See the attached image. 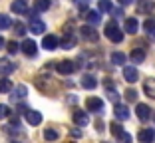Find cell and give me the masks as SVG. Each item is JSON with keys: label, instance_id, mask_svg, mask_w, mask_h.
<instances>
[{"label": "cell", "instance_id": "obj_40", "mask_svg": "<svg viewBox=\"0 0 155 143\" xmlns=\"http://www.w3.org/2000/svg\"><path fill=\"white\" fill-rule=\"evenodd\" d=\"M72 135H74V137H82V131H80V129H78V131H72Z\"/></svg>", "mask_w": 155, "mask_h": 143}, {"label": "cell", "instance_id": "obj_31", "mask_svg": "<svg viewBox=\"0 0 155 143\" xmlns=\"http://www.w3.org/2000/svg\"><path fill=\"white\" fill-rule=\"evenodd\" d=\"M110 129H111V133H114L115 137H119V135L123 133V129H121V125H119V123H111V125H110Z\"/></svg>", "mask_w": 155, "mask_h": 143}, {"label": "cell", "instance_id": "obj_12", "mask_svg": "<svg viewBox=\"0 0 155 143\" xmlns=\"http://www.w3.org/2000/svg\"><path fill=\"white\" fill-rule=\"evenodd\" d=\"M26 121L30 125H40L42 123V113L40 111H34V109H28L26 111Z\"/></svg>", "mask_w": 155, "mask_h": 143}, {"label": "cell", "instance_id": "obj_7", "mask_svg": "<svg viewBox=\"0 0 155 143\" xmlns=\"http://www.w3.org/2000/svg\"><path fill=\"white\" fill-rule=\"evenodd\" d=\"M42 46L46 48V50H56V48L60 46V40L56 36H52V34H48V36H44V40H42Z\"/></svg>", "mask_w": 155, "mask_h": 143}, {"label": "cell", "instance_id": "obj_13", "mask_svg": "<svg viewBox=\"0 0 155 143\" xmlns=\"http://www.w3.org/2000/svg\"><path fill=\"white\" fill-rule=\"evenodd\" d=\"M143 92H145L147 97L155 99V80L153 78H147L145 82H143Z\"/></svg>", "mask_w": 155, "mask_h": 143}, {"label": "cell", "instance_id": "obj_14", "mask_svg": "<svg viewBox=\"0 0 155 143\" xmlns=\"http://www.w3.org/2000/svg\"><path fill=\"white\" fill-rule=\"evenodd\" d=\"M137 117L141 121H147L151 117V109H149V106H145V103H137Z\"/></svg>", "mask_w": 155, "mask_h": 143}, {"label": "cell", "instance_id": "obj_29", "mask_svg": "<svg viewBox=\"0 0 155 143\" xmlns=\"http://www.w3.org/2000/svg\"><path fill=\"white\" fill-rule=\"evenodd\" d=\"M14 34H16V36H24V34H26V26L20 24V22H16L14 24Z\"/></svg>", "mask_w": 155, "mask_h": 143}, {"label": "cell", "instance_id": "obj_16", "mask_svg": "<svg viewBox=\"0 0 155 143\" xmlns=\"http://www.w3.org/2000/svg\"><path fill=\"white\" fill-rule=\"evenodd\" d=\"M12 72H14V64L8 58H2V60H0V74L8 76V74H12Z\"/></svg>", "mask_w": 155, "mask_h": 143}, {"label": "cell", "instance_id": "obj_33", "mask_svg": "<svg viewBox=\"0 0 155 143\" xmlns=\"http://www.w3.org/2000/svg\"><path fill=\"white\" fill-rule=\"evenodd\" d=\"M107 97H110V99H111L114 103H117V102H119V93L115 92V89H111V92L107 89Z\"/></svg>", "mask_w": 155, "mask_h": 143}, {"label": "cell", "instance_id": "obj_38", "mask_svg": "<svg viewBox=\"0 0 155 143\" xmlns=\"http://www.w3.org/2000/svg\"><path fill=\"white\" fill-rule=\"evenodd\" d=\"M125 96H127V99H129V102H135V97H137V93L133 92V89H129V92L125 93Z\"/></svg>", "mask_w": 155, "mask_h": 143}, {"label": "cell", "instance_id": "obj_4", "mask_svg": "<svg viewBox=\"0 0 155 143\" xmlns=\"http://www.w3.org/2000/svg\"><path fill=\"white\" fill-rule=\"evenodd\" d=\"M74 123H76L78 127H86V125L90 123V117H87L86 111L76 109V111H74Z\"/></svg>", "mask_w": 155, "mask_h": 143}, {"label": "cell", "instance_id": "obj_19", "mask_svg": "<svg viewBox=\"0 0 155 143\" xmlns=\"http://www.w3.org/2000/svg\"><path fill=\"white\" fill-rule=\"evenodd\" d=\"M82 86H84L86 89H94V88L97 86V82H96V78H94V76L87 74V76H84V78H82Z\"/></svg>", "mask_w": 155, "mask_h": 143}, {"label": "cell", "instance_id": "obj_8", "mask_svg": "<svg viewBox=\"0 0 155 143\" xmlns=\"http://www.w3.org/2000/svg\"><path fill=\"white\" fill-rule=\"evenodd\" d=\"M86 107L90 111H101L104 109V102H101L100 97H87L86 99Z\"/></svg>", "mask_w": 155, "mask_h": 143}, {"label": "cell", "instance_id": "obj_2", "mask_svg": "<svg viewBox=\"0 0 155 143\" xmlns=\"http://www.w3.org/2000/svg\"><path fill=\"white\" fill-rule=\"evenodd\" d=\"M56 70H58L60 74L70 76V74H74L76 64H74V62H70V60H62V62H58V64H56Z\"/></svg>", "mask_w": 155, "mask_h": 143}, {"label": "cell", "instance_id": "obj_22", "mask_svg": "<svg viewBox=\"0 0 155 143\" xmlns=\"http://www.w3.org/2000/svg\"><path fill=\"white\" fill-rule=\"evenodd\" d=\"M26 93H28L26 86H18V88L12 92V99H22V97H26Z\"/></svg>", "mask_w": 155, "mask_h": 143}, {"label": "cell", "instance_id": "obj_35", "mask_svg": "<svg viewBox=\"0 0 155 143\" xmlns=\"http://www.w3.org/2000/svg\"><path fill=\"white\" fill-rule=\"evenodd\" d=\"M20 50V46H18V44H16V42H8V52H10V54H16V52H18Z\"/></svg>", "mask_w": 155, "mask_h": 143}, {"label": "cell", "instance_id": "obj_23", "mask_svg": "<svg viewBox=\"0 0 155 143\" xmlns=\"http://www.w3.org/2000/svg\"><path fill=\"white\" fill-rule=\"evenodd\" d=\"M48 8H50V0H36L34 2V10H38V12H46Z\"/></svg>", "mask_w": 155, "mask_h": 143}, {"label": "cell", "instance_id": "obj_21", "mask_svg": "<svg viewBox=\"0 0 155 143\" xmlns=\"http://www.w3.org/2000/svg\"><path fill=\"white\" fill-rule=\"evenodd\" d=\"M125 60H127V58H125V54H121V52H114V54H111V64H115V66H123Z\"/></svg>", "mask_w": 155, "mask_h": 143}, {"label": "cell", "instance_id": "obj_42", "mask_svg": "<svg viewBox=\"0 0 155 143\" xmlns=\"http://www.w3.org/2000/svg\"><path fill=\"white\" fill-rule=\"evenodd\" d=\"M12 143H18V141H12Z\"/></svg>", "mask_w": 155, "mask_h": 143}, {"label": "cell", "instance_id": "obj_34", "mask_svg": "<svg viewBox=\"0 0 155 143\" xmlns=\"http://www.w3.org/2000/svg\"><path fill=\"white\" fill-rule=\"evenodd\" d=\"M8 113H10V107H8V106H4V103H0V119H4Z\"/></svg>", "mask_w": 155, "mask_h": 143}, {"label": "cell", "instance_id": "obj_1", "mask_svg": "<svg viewBox=\"0 0 155 143\" xmlns=\"http://www.w3.org/2000/svg\"><path fill=\"white\" fill-rule=\"evenodd\" d=\"M105 38L111 42H115V44H119V42L123 40V32L117 28V24H115V20H111L107 26H105Z\"/></svg>", "mask_w": 155, "mask_h": 143}, {"label": "cell", "instance_id": "obj_25", "mask_svg": "<svg viewBox=\"0 0 155 143\" xmlns=\"http://www.w3.org/2000/svg\"><path fill=\"white\" fill-rule=\"evenodd\" d=\"M10 89H12V82L6 80V78H2V80H0V92L6 93V92H10Z\"/></svg>", "mask_w": 155, "mask_h": 143}, {"label": "cell", "instance_id": "obj_37", "mask_svg": "<svg viewBox=\"0 0 155 143\" xmlns=\"http://www.w3.org/2000/svg\"><path fill=\"white\" fill-rule=\"evenodd\" d=\"M76 6L80 10H86L87 8V0H76Z\"/></svg>", "mask_w": 155, "mask_h": 143}, {"label": "cell", "instance_id": "obj_39", "mask_svg": "<svg viewBox=\"0 0 155 143\" xmlns=\"http://www.w3.org/2000/svg\"><path fill=\"white\" fill-rule=\"evenodd\" d=\"M131 2H133V0H119V4H121V6H129Z\"/></svg>", "mask_w": 155, "mask_h": 143}, {"label": "cell", "instance_id": "obj_6", "mask_svg": "<svg viewBox=\"0 0 155 143\" xmlns=\"http://www.w3.org/2000/svg\"><path fill=\"white\" fill-rule=\"evenodd\" d=\"M22 52H24L26 56H30V58H34V56L38 54L36 42H32V40H24V42H22Z\"/></svg>", "mask_w": 155, "mask_h": 143}, {"label": "cell", "instance_id": "obj_15", "mask_svg": "<svg viewBox=\"0 0 155 143\" xmlns=\"http://www.w3.org/2000/svg\"><path fill=\"white\" fill-rule=\"evenodd\" d=\"M30 32H32V34H44L46 32V24L40 22L38 18L30 20Z\"/></svg>", "mask_w": 155, "mask_h": 143}, {"label": "cell", "instance_id": "obj_18", "mask_svg": "<svg viewBox=\"0 0 155 143\" xmlns=\"http://www.w3.org/2000/svg\"><path fill=\"white\" fill-rule=\"evenodd\" d=\"M143 60H145V52H143L141 48H135V50L131 52V62L133 64H141Z\"/></svg>", "mask_w": 155, "mask_h": 143}, {"label": "cell", "instance_id": "obj_30", "mask_svg": "<svg viewBox=\"0 0 155 143\" xmlns=\"http://www.w3.org/2000/svg\"><path fill=\"white\" fill-rule=\"evenodd\" d=\"M153 8H155L153 2H141V4H139V12H151Z\"/></svg>", "mask_w": 155, "mask_h": 143}, {"label": "cell", "instance_id": "obj_20", "mask_svg": "<svg viewBox=\"0 0 155 143\" xmlns=\"http://www.w3.org/2000/svg\"><path fill=\"white\" fill-rule=\"evenodd\" d=\"M86 20L90 22V26H97V24L101 22V16H100V12H87Z\"/></svg>", "mask_w": 155, "mask_h": 143}, {"label": "cell", "instance_id": "obj_24", "mask_svg": "<svg viewBox=\"0 0 155 143\" xmlns=\"http://www.w3.org/2000/svg\"><path fill=\"white\" fill-rule=\"evenodd\" d=\"M12 26V20H10V16H6V14H0V30H6V28Z\"/></svg>", "mask_w": 155, "mask_h": 143}, {"label": "cell", "instance_id": "obj_26", "mask_svg": "<svg viewBox=\"0 0 155 143\" xmlns=\"http://www.w3.org/2000/svg\"><path fill=\"white\" fill-rule=\"evenodd\" d=\"M143 28H145V32H149L151 36L155 38V20H145V22H143Z\"/></svg>", "mask_w": 155, "mask_h": 143}, {"label": "cell", "instance_id": "obj_11", "mask_svg": "<svg viewBox=\"0 0 155 143\" xmlns=\"http://www.w3.org/2000/svg\"><path fill=\"white\" fill-rule=\"evenodd\" d=\"M14 14H26L28 12V2L26 0H14L12 4H10Z\"/></svg>", "mask_w": 155, "mask_h": 143}, {"label": "cell", "instance_id": "obj_3", "mask_svg": "<svg viewBox=\"0 0 155 143\" xmlns=\"http://www.w3.org/2000/svg\"><path fill=\"white\" fill-rule=\"evenodd\" d=\"M80 36H82L84 40H87V42H96L97 40V32H96L94 26H82L80 28Z\"/></svg>", "mask_w": 155, "mask_h": 143}, {"label": "cell", "instance_id": "obj_10", "mask_svg": "<svg viewBox=\"0 0 155 143\" xmlns=\"http://www.w3.org/2000/svg\"><path fill=\"white\" fill-rule=\"evenodd\" d=\"M114 113H115V117H117L119 121H125V119H129V109H127V106L115 103V109H114Z\"/></svg>", "mask_w": 155, "mask_h": 143}, {"label": "cell", "instance_id": "obj_28", "mask_svg": "<svg viewBox=\"0 0 155 143\" xmlns=\"http://www.w3.org/2000/svg\"><path fill=\"white\" fill-rule=\"evenodd\" d=\"M97 6H100V12H110L111 10V0H100Z\"/></svg>", "mask_w": 155, "mask_h": 143}, {"label": "cell", "instance_id": "obj_5", "mask_svg": "<svg viewBox=\"0 0 155 143\" xmlns=\"http://www.w3.org/2000/svg\"><path fill=\"white\" fill-rule=\"evenodd\" d=\"M123 78H125V82H129V83H135L137 80H139V74H137V68H133V66H125V68H123Z\"/></svg>", "mask_w": 155, "mask_h": 143}, {"label": "cell", "instance_id": "obj_17", "mask_svg": "<svg viewBox=\"0 0 155 143\" xmlns=\"http://www.w3.org/2000/svg\"><path fill=\"white\" fill-rule=\"evenodd\" d=\"M137 30H139V22H137L135 18H127L125 20V32L127 34H135Z\"/></svg>", "mask_w": 155, "mask_h": 143}, {"label": "cell", "instance_id": "obj_9", "mask_svg": "<svg viewBox=\"0 0 155 143\" xmlns=\"http://www.w3.org/2000/svg\"><path fill=\"white\" fill-rule=\"evenodd\" d=\"M139 143H151L155 139V129H151V127H145V129L139 131Z\"/></svg>", "mask_w": 155, "mask_h": 143}, {"label": "cell", "instance_id": "obj_32", "mask_svg": "<svg viewBox=\"0 0 155 143\" xmlns=\"http://www.w3.org/2000/svg\"><path fill=\"white\" fill-rule=\"evenodd\" d=\"M74 44H76V40H74V38H66V40H62V48H64V50L74 48Z\"/></svg>", "mask_w": 155, "mask_h": 143}, {"label": "cell", "instance_id": "obj_27", "mask_svg": "<svg viewBox=\"0 0 155 143\" xmlns=\"http://www.w3.org/2000/svg\"><path fill=\"white\" fill-rule=\"evenodd\" d=\"M44 139L46 141H56V139H58V131L56 129H46L44 131Z\"/></svg>", "mask_w": 155, "mask_h": 143}, {"label": "cell", "instance_id": "obj_36", "mask_svg": "<svg viewBox=\"0 0 155 143\" xmlns=\"http://www.w3.org/2000/svg\"><path fill=\"white\" fill-rule=\"evenodd\" d=\"M117 139H119V143H131V135L129 133H121Z\"/></svg>", "mask_w": 155, "mask_h": 143}, {"label": "cell", "instance_id": "obj_41", "mask_svg": "<svg viewBox=\"0 0 155 143\" xmlns=\"http://www.w3.org/2000/svg\"><path fill=\"white\" fill-rule=\"evenodd\" d=\"M2 46H4V38L0 36V48H2Z\"/></svg>", "mask_w": 155, "mask_h": 143}]
</instances>
